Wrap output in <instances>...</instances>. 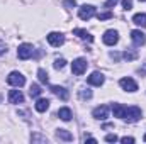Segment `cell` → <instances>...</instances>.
<instances>
[{"mask_svg":"<svg viewBox=\"0 0 146 144\" xmlns=\"http://www.w3.org/2000/svg\"><path fill=\"white\" fill-rule=\"evenodd\" d=\"M95 15V7L94 5H82L80 9H78V17L82 19V20H88V19H92Z\"/></svg>","mask_w":146,"mask_h":144,"instance_id":"cell-2","label":"cell"},{"mask_svg":"<svg viewBox=\"0 0 146 144\" xmlns=\"http://www.w3.org/2000/svg\"><path fill=\"white\" fill-rule=\"evenodd\" d=\"M5 51H7L5 44H3V42H0V56H2V54H5Z\"/></svg>","mask_w":146,"mask_h":144,"instance_id":"cell-32","label":"cell"},{"mask_svg":"<svg viewBox=\"0 0 146 144\" xmlns=\"http://www.w3.org/2000/svg\"><path fill=\"white\" fill-rule=\"evenodd\" d=\"M31 141L34 143V141H41V143H46V137H41V136H33L31 137Z\"/></svg>","mask_w":146,"mask_h":144,"instance_id":"cell-30","label":"cell"},{"mask_svg":"<svg viewBox=\"0 0 146 144\" xmlns=\"http://www.w3.org/2000/svg\"><path fill=\"white\" fill-rule=\"evenodd\" d=\"M143 139H145V141H146V134H145V137H143Z\"/></svg>","mask_w":146,"mask_h":144,"instance_id":"cell-34","label":"cell"},{"mask_svg":"<svg viewBox=\"0 0 146 144\" xmlns=\"http://www.w3.org/2000/svg\"><path fill=\"white\" fill-rule=\"evenodd\" d=\"M92 115H94L97 120H106V119L109 117V107H106V105L95 107L94 108V112H92Z\"/></svg>","mask_w":146,"mask_h":144,"instance_id":"cell-10","label":"cell"},{"mask_svg":"<svg viewBox=\"0 0 146 144\" xmlns=\"http://www.w3.org/2000/svg\"><path fill=\"white\" fill-rule=\"evenodd\" d=\"M9 102L10 104H22L24 102V95L21 90H10L9 92Z\"/></svg>","mask_w":146,"mask_h":144,"instance_id":"cell-13","label":"cell"},{"mask_svg":"<svg viewBox=\"0 0 146 144\" xmlns=\"http://www.w3.org/2000/svg\"><path fill=\"white\" fill-rule=\"evenodd\" d=\"M122 7H124V10H131L133 9V0H122Z\"/></svg>","mask_w":146,"mask_h":144,"instance_id":"cell-25","label":"cell"},{"mask_svg":"<svg viewBox=\"0 0 146 144\" xmlns=\"http://www.w3.org/2000/svg\"><path fill=\"white\" fill-rule=\"evenodd\" d=\"M136 56H138L136 53H129V51H126V53H124V58H126L127 61H131V59H136Z\"/></svg>","mask_w":146,"mask_h":144,"instance_id":"cell-28","label":"cell"},{"mask_svg":"<svg viewBox=\"0 0 146 144\" xmlns=\"http://www.w3.org/2000/svg\"><path fill=\"white\" fill-rule=\"evenodd\" d=\"M97 19H99V20H107V19H112V12H102V14H99V15H97Z\"/></svg>","mask_w":146,"mask_h":144,"instance_id":"cell-24","label":"cell"},{"mask_svg":"<svg viewBox=\"0 0 146 144\" xmlns=\"http://www.w3.org/2000/svg\"><path fill=\"white\" fill-rule=\"evenodd\" d=\"M133 22L139 27H146V14H136L133 17Z\"/></svg>","mask_w":146,"mask_h":144,"instance_id":"cell-19","label":"cell"},{"mask_svg":"<svg viewBox=\"0 0 146 144\" xmlns=\"http://www.w3.org/2000/svg\"><path fill=\"white\" fill-rule=\"evenodd\" d=\"M119 85H121V88H122V90H126V92H131V93L138 90V83H136L133 78H129V76H127V78H121Z\"/></svg>","mask_w":146,"mask_h":144,"instance_id":"cell-6","label":"cell"},{"mask_svg":"<svg viewBox=\"0 0 146 144\" xmlns=\"http://www.w3.org/2000/svg\"><path fill=\"white\" fill-rule=\"evenodd\" d=\"M0 100H2V95H0Z\"/></svg>","mask_w":146,"mask_h":144,"instance_id":"cell-36","label":"cell"},{"mask_svg":"<svg viewBox=\"0 0 146 144\" xmlns=\"http://www.w3.org/2000/svg\"><path fill=\"white\" fill-rule=\"evenodd\" d=\"M37 78H39V81L41 83H48V73H46V70H42V68H39L37 70Z\"/></svg>","mask_w":146,"mask_h":144,"instance_id":"cell-21","label":"cell"},{"mask_svg":"<svg viewBox=\"0 0 146 144\" xmlns=\"http://www.w3.org/2000/svg\"><path fill=\"white\" fill-rule=\"evenodd\" d=\"M85 141H88V143H97V139H94V137H85Z\"/></svg>","mask_w":146,"mask_h":144,"instance_id":"cell-33","label":"cell"},{"mask_svg":"<svg viewBox=\"0 0 146 144\" xmlns=\"http://www.w3.org/2000/svg\"><path fill=\"white\" fill-rule=\"evenodd\" d=\"M48 42H49L51 46L58 48V46H61V44L65 42V36H63L61 32H49V34H48Z\"/></svg>","mask_w":146,"mask_h":144,"instance_id":"cell-8","label":"cell"},{"mask_svg":"<svg viewBox=\"0 0 146 144\" xmlns=\"http://www.w3.org/2000/svg\"><path fill=\"white\" fill-rule=\"evenodd\" d=\"M87 59H83V58H76L75 61L72 63V71L75 75H83L85 70H87Z\"/></svg>","mask_w":146,"mask_h":144,"instance_id":"cell-5","label":"cell"},{"mask_svg":"<svg viewBox=\"0 0 146 144\" xmlns=\"http://www.w3.org/2000/svg\"><path fill=\"white\" fill-rule=\"evenodd\" d=\"M117 2H119V0H107V2H106V7H109L110 9V7H114Z\"/></svg>","mask_w":146,"mask_h":144,"instance_id":"cell-31","label":"cell"},{"mask_svg":"<svg viewBox=\"0 0 146 144\" xmlns=\"http://www.w3.org/2000/svg\"><path fill=\"white\" fill-rule=\"evenodd\" d=\"M63 5L66 7V9H72L76 5V0H63Z\"/></svg>","mask_w":146,"mask_h":144,"instance_id":"cell-26","label":"cell"},{"mask_svg":"<svg viewBox=\"0 0 146 144\" xmlns=\"http://www.w3.org/2000/svg\"><path fill=\"white\" fill-rule=\"evenodd\" d=\"M33 53H34V48H33L31 44H27V42L21 44L19 49H17V56H19V59H29V58L33 56Z\"/></svg>","mask_w":146,"mask_h":144,"instance_id":"cell-3","label":"cell"},{"mask_svg":"<svg viewBox=\"0 0 146 144\" xmlns=\"http://www.w3.org/2000/svg\"><path fill=\"white\" fill-rule=\"evenodd\" d=\"M65 65H66V61H65L63 58H56V59H54V68H56V70H61Z\"/></svg>","mask_w":146,"mask_h":144,"instance_id":"cell-23","label":"cell"},{"mask_svg":"<svg viewBox=\"0 0 146 144\" xmlns=\"http://www.w3.org/2000/svg\"><path fill=\"white\" fill-rule=\"evenodd\" d=\"M73 34H75V36H78L80 39H87L88 42H92V41H94V37L90 36L85 29H73Z\"/></svg>","mask_w":146,"mask_h":144,"instance_id":"cell-17","label":"cell"},{"mask_svg":"<svg viewBox=\"0 0 146 144\" xmlns=\"http://www.w3.org/2000/svg\"><path fill=\"white\" fill-rule=\"evenodd\" d=\"M7 83H9V85H12V87L21 88V87H24V85H26V78H24V75H22V73L12 71L9 76H7Z\"/></svg>","mask_w":146,"mask_h":144,"instance_id":"cell-1","label":"cell"},{"mask_svg":"<svg viewBox=\"0 0 146 144\" xmlns=\"http://www.w3.org/2000/svg\"><path fill=\"white\" fill-rule=\"evenodd\" d=\"M51 92H53L58 98H61V100H68V97H70L68 90H65L63 87H58V85H51Z\"/></svg>","mask_w":146,"mask_h":144,"instance_id":"cell-12","label":"cell"},{"mask_svg":"<svg viewBox=\"0 0 146 144\" xmlns=\"http://www.w3.org/2000/svg\"><path fill=\"white\" fill-rule=\"evenodd\" d=\"M106 141H107V143H115V141H119V137H117L115 134H107V136H106Z\"/></svg>","mask_w":146,"mask_h":144,"instance_id":"cell-27","label":"cell"},{"mask_svg":"<svg viewBox=\"0 0 146 144\" xmlns=\"http://www.w3.org/2000/svg\"><path fill=\"white\" fill-rule=\"evenodd\" d=\"M131 39H133L134 46H143V44L146 42L145 34H143L139 29H134V31H131Z\"/></svg>","mask_w":146,"mask_h":144,"instance_id":"cell-11","label":"cell"},{"mask_svg":"<svg viewBox=\"0 0 146 144\" xmlns=\"http://www.w3.org/2000/svg\"><path fill=\"white\" fill-rule=\"evenodd\" d=\"M58 117L61 119V120H65V122H68L70 119H72V110L68 107H63L58 110Z\"/></svg>","mask_w":146,"mask_h":144,"instance_id":"cell-16","label":"cell"},{"mask_svg":"<svg viewBox=\"0 0 146 144\" xmlns=\"http://www.w3.org/2000/svg\"><path fill=\"white\" fill-rule=\"evenodd\" d=\"M29 93H31V97H39L41 95V87L39 85H31V88H29Z\"/></svg>","mask_w":146,"mask_h":144,"instance_id":"cell-22","label":"cell"},{"mask_svg":"<svg viewBox=\"0 0 146 144\" xmlns=\"http://www.w3.org/2000/svg\"><path fill=\"white\" fill-rule=\"evenodd\" d=\"M104 44H107V46H114V44H117V41H119V34H117V31H114V29H109V31H106L104 32Z\"/></svg>","mask_w":146,"mask_h":144,"instance_id":"cell-7","label":"cell"},{"mask_svg":"<svg viewBox=\"0 0 146 144\" xmlns=\"http://www.w3.org/2000/svg\"><path fill=\"white\" fill-rule=\"evenodd\" d=\"M112 114H114V117L124 119V115H126V107H124L122 104H112Z\"/></svg>","mask_w":146,"mask_h":144,"instance_id":"cell-14","label":"cell"},{"mask_svg":"<svg viewBox=\"0 0 146 144\" xmlns=\"http://www.w3.org/2000/svg\"><path fill=\"white\" fill-rule=\"evenodd\" d=\"M36 110L37 112H46L48 108H49V100L48 98H37V102H36Z\"/></svg>","mask_w":146,"mask_h":144,"instance_id":"cell-15","label":"cell"},{"mask_svg":"<svg viewBox=\"0 0 146 144\" xmlns=\"http://www.w3.org/2000/svg\"><path fill=\"white\" fill-rule=\"evenodd\" d=\"M56 137H58V139H63V141H72V139H73L72 132H68L66 129H58Z\"/></svg>","mask_w":146,"mask_h":144,"instance_id":"cell-18","label":"cell"},{"mask_svg":"<svg viewBox=\"0 0 146 144\" xmlns=\"http://www.w3.org/2000/svg\"><path fill=\"white\" fill-rule=\"evenodd\" d=\"M78 95H80L82 100H88V98H92V90L90 88H80Z\"/></svg>","mask_w":146,"mask_h":144,"instance_id":"cell-20","label":"cell"},{"mask_svg":"<svg viewBox=\"0 0 146 144\" xmlns=\"http://www.w3.org/2000/svg\"><path fill=\"white\" fill-rule=\"evenodd\" d=\"M121 143H122V144H133V143H134V137H127V136H126V137H122V139H121Z\"/></svg>","mask_w":146,"mask_h":144,"instance_id":"cell-29","label":"cell"},{"mask_svg":"<svg viewBox=\"0 0 146 144\" xmlns=\"http://www.w3.org/2000/svg\"><path fill=\"white\" fill-rule=\"evenodd\" d=\"M124 119H127V122H138L141 119V108L139 107H129L126 108V115Z\"/></svg>","mask_w":146,"mask_h":144,"instance_id":"cell-4","label":"cell"},{"mask_svg":"<svg viewBox=\"0 0 146 144\" xmlns=\"http://www.w3.org/2000/svg\"><path fill=\"white\" fill-rule=\"evenodd\" d=\"M88 85H94V87H100V85H104V81H106V78H104V75L100 71H94L90 76H88Z\"/></svg>","mask_w":146,"mask_h":144,"instance_id":"cell-9","label":"cell"},{"mask_svg":"<svg viewBox=\"0 0 146 144\" xmlns=\"http://www.w3.org/2000/svg\"><path fill=\"white\" fill-rule=\"evenodd\" d=\"M139 2H146V0H139Z\"/></svg>","mask_w":146,"mask_h":144,"instance_id":"cell-35","label":"cell"}]
</instances>
